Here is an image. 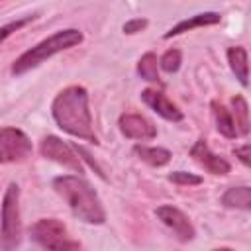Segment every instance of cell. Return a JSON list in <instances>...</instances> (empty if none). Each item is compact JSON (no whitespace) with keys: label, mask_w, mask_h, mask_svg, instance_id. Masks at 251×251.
<instances>
[{"label":"cell","mask_w":251,"mask_h":251,"mask_svg":"<svg viewBox=\"0 0 251 251\" xmlns=\"http://www.w3.org/2000/svg\"><path fill=\"white\" fill-rule=\"evenodd\" d=\"M53 118L57 122V126L78 137V139H86L96 143V133H94V126H92V116L88 110V92L82 86H67L65 90H61L55 100H53Z\"/></svg>","instance_id":"6da1fadb"},{"label":"cell","mask_w":251,"mask_h":251,"mask_svg":"<svg viewBox=\"0 0 251 251\" xmlns=\"http://www.w3.org/2000/svg\"><path fill=\"white\" fill-rule=\"evenodd\" d=\"M55 192L69 204L73 214L86 222V224H104L106 222V210L102 206L100 196L90 186L88 180H84L78 175H63L53 180Z\"/></svg>","instance_id":"7a4b0ae2"},{"label":"cell","mask_w":251,"mask_h":251,"mask_svg":"<svg viewBox=\"0 0 251 251\" xmlns=\"http://www.w3.org/2000/svg\"><path fill=\"white\" fill-rule=\"evenodd\" d=\"M82 41V31L76 29V27H69V29H61V31H55L53 35H49L47 39L39 41L37 45H33L31 49H27L25 53H22L14 65H12V73L16 76L39 67L41 63H45L47 59H51L53 55L65 51V49H71L75 45H78Z\"/></svg>","instance_id":"3957f363"},{"label":"cell","mask_w":251,"mask_h":251,"mask_svg":"<svg viewBox=\"0 0 251 251\" xmlns=\"http://www.w3.org/2000/svg\"><path fill=\"white\" fill-rule=\"evenodd\" d=\"M31 239L41 245L45 251H82L80 243L69 235V229L63 222L55 218H41L29 229Z\"/></svg>","instance_id":"277c9868"},{"label":"cell","mask_w":251,"mask_h":251,"mask_svg":"<svg viewBox=\"0 0 251 251\" xmlns=\"http://www.w3.org/2000/svg\"><path fill=\"white\" fill-rule=\"evenodd\" d=\"M22 239V220H20V188L10 182L2 198V251H14Z\"/></svg>","instance_id":"5b68a950"},{"label":"cell","mask_w":251,"mask_h":251,"mask_svg":"<svg viewBox=\"0 0 251 251\" xmlns=\"http://www.w3.org/2000/svg\"><path fill=\"white\" fill-rule=\"evenodd\" d=\"M33 147L29 137L18 127H2L0 129V161L2 163H16L24 161L31 155Z\"/></svg>","instance_id":"8992f818"},{"label":"cell","mask_w":251,"mask_h":251,"mask_svg":"<svg viewBox=\"0 0 251 251\" xmlns=\"http://www.w3.org/2000/svg\"><path fill=\"white\" fill-rule=\"evenodd\" d=\"M41 155L75 171V173H82V163H80V157L75 153V149L71 145H67L63 139L55 137V135H47L41 139Z\"/></svg>","instance_id":"52a82bcc"},{"label":"cell","mask_w":251,"mask_h":251,"mask_svg":"<svg viewBox=\"0 0 251 251\" xmlns=\"http://www.w3.org/2000/svg\"><path fill=\"white\" fill-rule=\"evenodd\" d=\"M155 214H157V218H159L180 241H190V239H194V235H196L194 226H192V222L188 220V216H186L182 210L165 204V206H159Z\"/></svg>","instance_id":"ba28073f"},{"label":"cell","mask_w":251,"mask_h":251,"mask_svg":"<svg viewBox=\"0 0 251 251\" xmlns=\"http://www.w3.org/2000/svg\"><path fill=\"white\" fill-rule=\"evenodd\" d=\"M190 157L198 165H202L208 173H212V175H227L229 169H231L229 163L224 157H220V155H216V153L210 151V147H208V143L204 139H198L190 147Z\"/></svg>","instance_id":"9c48e42d"},{"label":"cell","mask_w":251,"mask_h":251,"mask_svg":"<svg viewBox=\"0 0 251 251\" xmlns=\"http://www.w3.org/2000/svg\"><path fill=\"white\" fill-rule=\"evenodd\" d=\"M120 129L129 139H153L157 135V127L141 114H124L120 118Z\"/></svg>","instance_id":"30bf717a"},{"label":"cell","mask_w":251,"mask_h":251,"mask_svg":"<svg viewBox=\"0 0 251 251\" xmlns=\"http://www.w3.org/2000/svg\"><path fill=\"white\" fill-rule=\"evenodd\" d=\"M141 98H143V102H145L151 110H155L161 118H165V120H169V122H180V120H182V112L178 110V106L173 104L163 92L153 90V88H145V90L141 92Z\"/></svg>","instance_id":"8fae6325"},{"label":"cell","mask_w":251,"mask_h":251,"mask_svg":"<svg viewBox=\"0 0 251 251\" xmlns=\"http://www.w3.org/2000/svg\"><path fill=\"white\" fill-rule=\"evenodd\" d=\"M220 20H222V16H220L218 12H202V14H196V16H192V18H188V20L178 22L175 27H171V29L165 33V39L175 37V35H180V33L190 31V29H194V27L214 25V24H218Z\"/></svg>","instance_id":"7c38bea8"},{"label":"cell","mask_w":251,"mask_h":251,"mask_svg":"<svg viewBox=\"0 0 251 251\" xmlns=\"http://www.w3.org/2000/svg\"><path fill=\"white\" fill-rule=\"evenodd\" d=\"M227 63H229V69L235 75V78L243 86H247V82H249V59H247V51L243 47H239V45L229 47L227 49Z\"/></svg>","instance_id":"4fadbf2b"},{"label":"cell","mask_w":251,"mask_h":251,"mask_svg":"<svg viewBox=\"0 0 251 251\" xmlns=\"http://www.w3.org/2000/svg\"><path fill=\"white\" fill-rule=\"evenodd\" d=\"M231 118H233V124H235V129H237V135H247L249 129H251V118H249V108H247V102L241 94H235L231 98V110H229Z\"/></svg>","instance_id":"5bb4252c"},{"label":"cell","mask_w":251,"mask_h":251,"mask_svg":"<svg viewBox=\"0 0 251 251\" xmlns=\"http://www.w3.org/2000/svg\"><path fill=\"white\" fill-rule=\"evenodd\" d=\"M222 204L233 210H251V186H231L224 192Z\"/></svg>","instance_id":"9a60e30c"},{"label":"cell","mask_w":251,"mask_h":251,"mask_svg":"<svg viewBox=\"0 0 251 251\" xmlns=\"http://www.w3.org/2000/svg\"><path fill=\"white\" fill-rule=\"evenodd\" d=\"M212 112H214V120H216L218 131H220L224 137H229V139L237 137V129H235V124H233V118H231L229 110H227L224 104H220V102L214 100V102H212Z\"/></svg>","instance_id":"2e32d148"},{"label":"cell","mask_w":251,"mask_h":251,"mask_svg":"<svg viewBox=\"0 0 251 251\" xmlns=\"http://www.w3.org/2000/svg\"><path fill=\"white\" fill-rule=\"evenodd\" d=\"M133 151L139 155L141 161L149 163L151 167H163L171 161V151L165 147H147V145H135Z\"/></svg>","instance_id":"e0dca14e"},{"label":"cell","mask_w":251,"mask_h":251,"mask_svg":"<svg viewBox=\"0 0 251 251\" xmlns=\"http://www.w3.org/2000/svg\"><path fill=\"white\" fill-rule=\"evenodd\" d=\"M137 73L143 80L159 82V71H157V57L153 53H145L137 63Z\"/></svg>","instance_id":"ac0fdd59"},{"label":"cell","mask_w":251,"mask_h":251,"mask_svg":"<svg viewBox=\"0 0 251 251\" xmlns=\"http://www.w3.org/2000/svg\"><path fill=\"white\" fill-rule=\"evenodd\" d=\"M180 63H182V55L178 49H169L161 57V69L165 73H176L180 69Z\"/></svg>","instance_id":"d6986e66"},{"label":"cell","mask_w":251,"mask_h":251,"mask_svg":"<svg viewBox=\"0 0 251 251\" xmlns=\"http://www.w3.org/2000/svg\"><path fill=\"white\" fill-rule=\"evenodd\" d=\"M169 180L175 182V184L192 186V184H200V182H202V176L192 175V173H186V171H175V173L169 175Z\"/></svg>","instance_id":"ffe728a7"},{"label":"cell","mask_w":251,"mask_h":251,"mask_svg":"<svg viewBox=\"0 0 251 251\" xmlns=\"http://www.w3.org/2000/svg\"><path fill=\"white\" fill-rule=\"evenodd\" d=\"M35 16H27V18H24V20H18V22H12V24H8V25H4L2 27V41H6L8 39V35L12 33V31H16V29H20V27H24L25 24H29L31 20H33Z\"/></svg>","instance_id":"44dd1931"},{"label":"cell","mask_w":251,"mask_h":251,"mask_svg":"<svg viewBox=\"0 0 251 251\" xmlns=\"http://www.w3.org/2000/svg\"><path fill=\"white\" fill-rule=\"evenodd\" d=\"M143 27H147V20H145V18H133V20L126 22L122 29H124V33H137V31H141Z\"/></svg>","instance_id":"7402d4cb"},{"label":"cell","mask_w":251,"mask_h":251,"mask_svg":"<svg viewBox=\"0 0 251 251\" xmlns=\"http://www.w3.org/2000/svg\"><path fill=\"white\" fill-rule=\"evenodd\" d=\"M233 153H235V157H237L241 163H245L247 167H251V145H243V147H237Z\"/></svg>","instance_id":"603a6c76"},{"label":"cell","mask_w":251,"mask_h":251,"mask_svg":"<svg viewBox=\"0 0 251 251\" xmlns=\"http://www.w3.org/2000/svg\"><path fill=\"white\" fill-rule=\"evenodd\" d=\"M214 251H233V249H227V247H222V249H214Z\"/></svg>","instance_id":"cb8c5ba5"}]
</instances>
